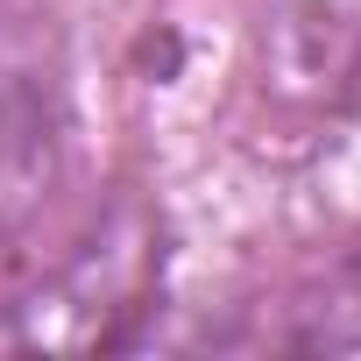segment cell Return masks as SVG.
<instances>
[{"instance_id":"cell-2","label":"cell","mask_w":361,"mask_h":361,"mask_svg":"<svg viewBox=\"0 0 361 361\" xmlns=\"http://www.w3.org/2000/svg\"><path fill=\"white\" fill-rule=\"evenodd\" d=\"M64 177V78L50 36L0 22V248H8Z\"/></svg>"},{"instance_id":"cell-1","label":"cell","mask_w":361,"mask_h":361,"mask_svg":"<svg viewBox=\"0 0 361 361\" xmlns=\"http://www.w3.org/2000/svg\"><path fill=\"white\" fill-rule=\"evenodd\" d=\"M156 262H163V255H156V227H149L142 213L99 220V234L78 241V248L36 283V298L22 305V312H29L22 340L50 347L57 319L78 312V326H71L64 347H121V340H128L121 319L149 312V298H156Z\"/></svg>"}]
</instances>
